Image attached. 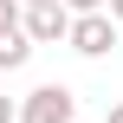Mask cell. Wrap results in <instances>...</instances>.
<instances>
[{
	"mask_svg": "<svg viewBox=\"0 0 123 123\" xmlns=\"http://www.w3.org/2000/svg\"><path fill=\"white\" fill-rule=\"evenodd\" d=\"M65 6H71V13H91V6H104V0H65Z\"/></svg>",
	"mask_w": 123,
	"mask_h": 123,
	"instance_id": "obj_7",
	"label": "cell"
},
{
	"mask_svg": "<svg viewBox=\"0 0 123 123\" xmlns=\"http://www.w3.org/2000/svg\"><path fill=\"white\" fill-rule=\"evenodd\" d=\"M19 123H78V97L71 84H39L19 97Z\"/></svg>",
	"mask_w": 123,
	"mask_h": 123,
	"instance_id": "obj_2",
	"label": "cell"
},
{
	"mask_svg": "<svg viewBox=\"0 0 123 123\" xmlns=\"http://www.w3.org/2000/svg\"><path fill=\"white\" fill-rule=\"evenodd\" d=\"M19 19H26V32H32V45H65V32H71V6H65V0H32Z\"/></svg>",
	"mask_w": 123,
	"mask_h": 123,
	"instance_id": "obj_3",
	"label": "cell"
},
{
	"mask_svg": "<svg viewBox=\"0 0 123 123\" xmlns=\"http://www.w3.org/2000/svg\"><path fill=\"white\" fill-rule=\"evenodd\" d=\"M19 6H32V0H19Z\"/></svg>",
	"mask_w": 123,
	"mask_h": 123,
	"instance_id": "obj_10",
	"label": "cell"
},
{
	"mask_svg": "<svg viewBox=\"0 0 123 123\" xmlns=\"http://www.w3.org/2000/svg\"><path fill=\"white\" fill-rule=\"evenodd\" d=\"M0 123H19V104L13 97H0Z\"/></svg>",
	"mask_w": 123,
	"mask_h": 123,
	"instance_id": "obj_6",
	"label": "cell"
},
{
	"mask_svg": "<svg viewBox=\"0 0 123 123\" xmlns=\"http://www.w3.org/2000/svg\"><path fill=\"white\" fill-rule=\"evenodd\" d=\"M19 13H26L19 0H0V32H6V26H19Z\"/></svg>",
	"mask_w": 123,
	"mask_h": 123,
	"instance_id": "obj_5",
	"label": "cell"
},
{
	"mask_svg": "<svg viewBox=\"0 0 123 123\" xmlns=\"http://www.w3.org/2000/svg\"><path fill=\"white\" fill-rule=\"evenodd\" d=\"M65 45H71L78 58H110V45H117V13H110V6L71 13V32H65Z\"/></svg>",
	"mask_w": 123,
	"mask_h": 123,
	"instance_id": "obj_1",
	"label": "cell"
},
{
	"mask_svg": "<svg viewBox=\"0 0 123 123\" xmlns=\"http://www.w3.org/2000/svg\"><path fill=\"white\" fill-rule=\"evenodd\" d=\"M26 58H32V32H26V19H19V26L0 32V71H26Z\"/></svg>",
	"mask_w": 123,
	"mask_h": 123,
	"instance_id": "obj_4",
	"label": "cell"
},
{
	"mask_svg": "<svg viewBox=\"0 0 123 123\" xmlns=\"http://www.w3.org/2000/svg\"><path fill=\"white\" fill-rule=\"evenodd\" d=\"M104 6H110V13H117V26H123V0H104Z\"/></svg>",
	"mask_w": 123,
	"mask_h": 123,
	"instance_id": "obj_9",
	"label": "cell"
},
{
	"mask_svg": "<svg viewBox=\"0 0 123 123\" xmlns=\"http://www.w3.org/2000/svg\"><path fill=\"white\" fill-rule=\"evenodd\" d=\"M104 123H123V104H110V110H104Z\"/></svg>",
	"mask_w": 123,
	"mask_h": 123,
	"instance_id": "obj_8",
	"label": "cell"
}]
</instances>
